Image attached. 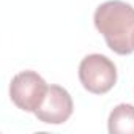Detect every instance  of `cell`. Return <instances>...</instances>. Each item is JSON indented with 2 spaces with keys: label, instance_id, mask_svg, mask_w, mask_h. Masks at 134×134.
<instances>
[{
  "label": "cell",
  "instance_id": "obj_1",
  "mask_svg": "<svg viewBox=\"0 0 134 134\" xmlns=\"http://www.w3.org/2000/svg\"><path fill=\"white\" fill-rule=\"evenodd\" d=\"M96 30L110 51L118 55L134 52V7L123 0H107L93 14Z\"/></svg>",
  "mask_w": 134,
  "mask_h": 134
},
{
  "label": "cell",
  "instance_id": "obj_2",
  "mask_svg": "<svg viewBox=\"0 0 134 134\" xmlns=\"http://www.w3.org/2000/svg\"><path fill=\"white\" fill-rule=\"evenodd\" d=\"M79 81L93 95H104L117 84V66L103 54L85 55L79 65Z\"/></svg>",
  "mask_w": 134,
  "mask_h": 134
},
{
  "label": "cell",
  "instance_id": "obj_3",
  "mask_svg": "<svg viewBox=\"0 0 134 134\" xmlns=\"http://www.w3.org/2000/svg\"><path fill=\"white\" fill-rule=\"evenodd\" d=\"M47 87L49 85L38 73L32 70L21 71L10 82V98L18 109L35 114L47 92Z\"/></svg>",
  "mask_w": 134,
  "mask_h": 134
},
{
  "label": "cell",
  "instance_id": "obj_4",
  "mask_svg": "<svg viewBox=\"0 0 134 134\" xmlns=\"http://www.w3.org/2000/svg\"><path fill=\"white\" fill-rule=\"evenodd\" d=\"M74 103L68 90L60 85H49L47 92L35 110V117L47 125H62L73 115Z\"/></svg>",
  "mask_w": 134,
  "mask_h": 134
},
{
  "label": "cell",
  "instance_id": "obj_5",
  "mask_svg": "<svg viewBox=\"0 0 134 134\" xmlns=\"http://www.w3.org/2000/svg\"><path fill=\"white\" fill-rule=\"evenodd\" d=\"M107 129L110 134H134V106L126 103L115 106L109 114Z\"/></svg>",
  "mask_w": 134,
  "mask_h": 134
}]
</instances>
